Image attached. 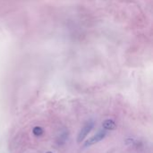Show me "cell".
Wrapping results in <instances>:
<instances>
[{"label": "cell", "mask_w": 153, "mask_h": 153, "mask_svg": "<svg viewBox=\"0 0 153 153\" xmlns=\"http://www.w3.org/2000/svg\"><path fill=\"white\" fill-rule=\"evenodd\" d=\"M94 127V122L92 120H90V121L86 122L84 124V126L82 127V129L80 130L78 133V136H77V142L80 143L84 140L85 138L87 137V135L89 134L91 130L93 129Z\"/></svg>", "instance_id": "1"}, {"label": "cell", "mask_w": 153, "mask_h": 153, "mask_svg": "<svg viewBox=\"0 0 153 153\" xmlns=\"http://www.w3.org/2000/svg\"><path fill=\"white\" fill-rule=\"evenodd\" d=\"M106 131H103V130L99 131L95 135H93L92 137H90L89 140L86 141V142L84 143V147H90V146L94 145V144H96V143L99 142V141H102L106 137Z\"/></svg>", "instance_id": "2"}, {"label": "cell", "mask_w": 153, "mask_h": 153, "mask_svg": "<svg viewBox=\"0 0 153 153\" xmlns=\"http://www.w3.org/2000/svg\"><path fill=\"white\" fill-rule=\"evenodd\" d=\"M102 126H103L104 129L106 130H115L117 128V124L115 123L111 119H106L103 123H102Z\"/></svg>", "instance_id": "3"}, {"label": "cell", "mask_w": 153, "mask_h": 153, "mask_svg": "<svg viewBox=\"0 0 153 153\" xmlns=\"http://www.w3.org/2000/svg\"><path fill=\"white\" fill-rule=\"evenodd\" d=\"M32 133H33L34 135L39 136V135H41V134L43 133V129L41 128L40 126H35L33 128V130H32Z\"/></svg>", "instance_id": "4"}, {"label": "cell", "mask_w": 153, "mask_h": 153, "mask_svg": "<svg viewBox=\"0 0 153 153\" xmlns=\"http://www.w3.org/2000/svg\"><path fill=\"white\" fill-rule=\"evenodd\" d=\"M47 153H52V152H50V151H48V152H47Z\"/></svg>", "instance_id": "5"}]
</instances>
